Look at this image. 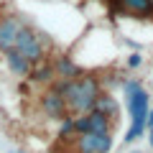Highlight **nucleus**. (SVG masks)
Instances as JSON below:
<instances>
[{"instance_id": "nucleus-1", "label": "nucleus", "mask_w": 153, "mask_h": 153, "mask_svg": "<svg viewBox=\"0 0 153 153\" xmlns=\"http://www.w3.org/2000/svg\"><path fill=\"white\" fill-rule=\"evenodd\" d=\"M66 100L69 115H87L92 112L94 97L102 92V84L94 74H79L74 79H61L59 84H54Z\"/></svg>"}, {"instance_id": "nucleus-2", "label": "nucleus", "mask_w": 153, "mask_h": 153, "mask_svg": "<svg viewBox=\"0 0 153 153\" xmlns=\"http://www.w3.org/2000/svg\"><path fill=\"white\" fill-rule=\"evenodd\" d=\"M123 89H125L128 107H130V117H133L130 130L125 133L123 140L133 143V140H138V138L146 133V117H148V110H151V97H148V92L140 87L138 79H128V82H123Z\"/></svg>"}, {"instance_id": "nucleus-3", "label": "nucleus", "mask_w": 153, "mask_h": 153, "mask_svg": "<svg viewBox=\"0 0 153 153\" xmlns=\"http://www.w3.org/2000/svg\"><path fill=\"white\" fill-rule=\"evenodd\" d=\"M13 49H16L28 64H36V61L46 59V56H44V41H41V36H38L33 28H28V26H23V31L18 33V41H16Z\"/></svg>"}, {"instance_id": "nucleus-4", "label": "nucleus", "mask_w": 153, "mask_h": 153, "mask_svg": "<svg viewBox=\"0 0 153 153\" xmlns=\"http://www.w3.org/2000/svg\"><path fill=\"white\" fill-rule=\"evenodd\" d=\"M76 153H110L112 151V133H82L74 140Z\"/></svg>"}, {"instance_id": "nucleus-5", "label": "nucleus", "mask_w": 153, "mask_h": 153, "mask_svg": "<svg viewBox=\"0 0 153 153\" xmlns=\"http://www.w3.org/2000/svg\"><path fill=\"white\" fill-rule=\"evenodd\" d=\"M41 110H44V115L51 117V120H66V117H69L66 100H64V94H61L56 87H49L44 94H41Z\"/></svg>"}, {"instance_id": "nucleus-6", "label": "nucleus", "mask_w": 153, "mask_h": 153, "mask_svg": "<svg viewBox=\"0 0 153 153\" xmlns=\"http://www.w3.org/2000/svg\"><path fill=\"white\" fill-rule=\"evenodd\" d=\"M23 26H26V23L18 16H3L0 18V51H3V54L16 46L18 33L23 31Z\"/></svg>"}, {"instance_id": "nucleus-7", "label": "nucleus", "mask_w": 153, "mask_h": 153, "mask_svg": "<svg viewBox=\"0 0 153 153\" xmlns=\"http://www.w3.org/2000/svg\"><path fill=\"white\" fill-rule=\"evenodd\" d=\"M92 112L105 115V117H107L110 123H117V117H120V107H117V100H115L110 92H100L97 97H94Z\"/></svg>"}, {"instance_id": "nucleus-8", "label": "nucleus", "mask_w": 153, "mask_h": 153, "mask_svg": "<svg viewBox=\"0 0 153 153\" xmlns=\"http://www.w3.org/2000/svg\"><path fill=\"white\" fill-rule=\"evenodd\" d=\"M117 8L133 18H153V3L151 0H117Z\"/></svg>"}, {"instance_id": "nucleus-9", "label": "nucleus", "mask_w": 153, "mask_h": 153, "mask_svg": "<svg viewBox=\"0 0 153 153\" xmlns=\"http://www.w3.org/2000/svg\"><path fill=\"white\" fill-rule=\"evenodd\" d=\"M54 76H56L54 61L41 59V61H36V64H31V71H28V79H31V82H51Z\"/></svg>"}, {"instance_id": "nucleus-10", "label": "nucleus", "mask_w": 153, "mask_h": 153, "mask_svg": "<svg viewBox=\"0 0 153 153\" xmlns=\"http://www.w3.org/2000/svg\"><path fill=\"white\" fill-rule=\"evenodd\" d=\"M5 64H8V69H10L13 74H18V76H28V71H31V64H28L16 49L5 51Z\"/></svg>"}, {"instance_id": "nucleus-11", "label": "nucleus", "mask_w": 153, "mask_h": 153, "mask_svg": "<svg viewBox=\"0 0 153 153\" xmlns=\"http://www.w3.org/2000/svg\"><path fill=\"white\" fill-rule=\"evenodd\" d=\"M54 71H56V76H61V79H74V76L82 74V69H79L69 56H59V59L54 61Z\"/></svg>"}, {"instance_id": "nucleus-12", "label": "nucleus", "mask_w": 153, "mask_h": 153, "mask_svg": "<svg viewBox=\"0 0 153 153\" xmlns=\"http://www.w3.org/2000/svg\"><path fill=\"white\" fill-rule=\"evenodd\" d=\"M87 125L89 133H112V123L100 112H87Z\"/></svg>"}, {"instance_id": "nucleus-13", "label": "nucleus", "mask_w": 153, "mask_h": 153, "mask_svg": "<svg viewBox=\"0 0 153 153\" xmlns=\"http://www.w3.org/2000/svg\"><path fill=\"white\" fill-rule=\"evenodd\" d=\"M140 64H143V56L138 54V51H133V54L128 56V66H130V69H138Z\"/></svg>"}, {"instance_id": "nucleus-14", "label": "nucleus", "mask_w": 153, "mask_h": 153, "mask_svg": "<svg viewBox=\"0 0 153 153\" xmlns=\"http://www.w3.org/2000/svg\"><path fill=\"white\" fill-rule=\"evenodd\" d=\"M153 128V107L148 110V117H146V130H151Z\"/></svg>"}, {"instance_id": "nucleus-15", "label": "nucleus", "mask_w": 153, "mask_h": 153, "mask_svg": "<svg viewBox=\"0 0 153 153\" xmlns=\"http://www.w3.org/2000/svg\"><path fill=\"white\" fill-rule=\"evenodd\" d=\"M148 143H151V148H153V128H151V135H148Z\"/></svg>"}, {"instance_id": "nucleus-16", "label": "nucleus", "mask_w": 153, "mask_h": 153, "mask_svg": "<svg viewBox=\"0 0 153 153\" xmlns=\"http://www.w3.org/2000/svg\"><path fill=\"white\" fill-rule=\"evenodd\" d=\"M10 153H23V151H10Z\"/></svg>"}, {"instance_id": "nucleus-17", "label": "nucleus", "mask_w": 153, "mask_h": 153, "mask_svg": "<svg viewBox=\"0 0 153 153\" xmlns=\"http://www.w3.org/2000/svg\"><path fill=\"white\" fill-rule=\"evenodd\" d=\"M133 153H140V151H133Z\"/></svg>"}]
</instances>
